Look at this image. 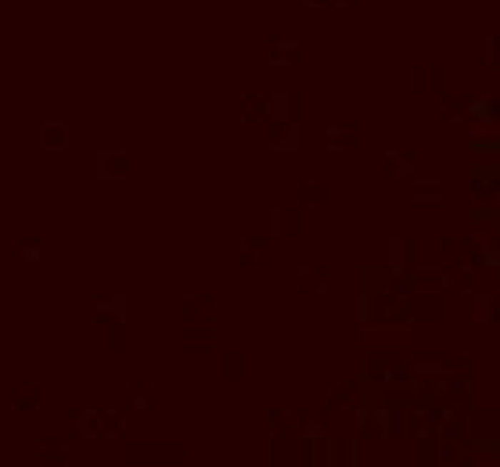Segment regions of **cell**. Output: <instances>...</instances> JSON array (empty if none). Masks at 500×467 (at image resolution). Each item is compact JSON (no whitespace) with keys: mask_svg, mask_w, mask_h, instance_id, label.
Here are the masks:
<instances>
[{"mask_svg":"<svg viewBox=\"0 0 500 467\" xmlns=\"http://www.w3.org/2000/svg\"><path fill=\"white\" fill-rule=\"evenodd\" d=\"M471 116H475V119H489V123H496V112H493V93H486V98H479V101L471 105Z\"/></svg>","mask_w":500,"mask_h":467,"instance_id":"obj_5","label":"cell"},{"mask_svg":"<svg viewBox=\"0 0 500 467\" xmlns=\"http://www.w3.org/2000/svg\"><path fill=\"white\" fill-rule=\"evenodd\" d=\"M471 220H475L479 227H486V223H489V230H496V209H489V212H482V209H471Z\"/></svg>","mask_w":500,"mask_h":467,"instance_id":"obj_6","label":"cell"},{"mask_svg":"<svg viewBox=\"0 0 500 467\" xmlns=\"http://www.w3.org/2000/svg\"><path fill=\"white\" fill-rule=\"evenodd\" d=\"M443 456H439V463H457V460H464L468 453H464V446L461 442H454V438H443Z\"/></svg>","mask_w":500,"mask_h":467,"instance_id":"obj_4","label":"cell"},{"mask_svg":"<svg viewBox=\"0 0 500 467\" xmlns=\"http://www.w3.org/2000/svg\"><path fill=\"white\" fill-rule=\"evenodd\" d=\"M97 162H101V169H97V173H101L105 180H109V176L123 180V176L130 173V155H126V151H101V155H97Z\"/></svg>","mask_w":500,"mask_h":467,"instance_id":"obj_2","label":"cell"},{"mask_svg":"<svg viewBox=\"0 0 500 467\" xmlns=\"http://www.w3.org/2000/svg\"><path fill=\"white\" fill-rule=\"evenodd\" d=\"M22 259H29V262H36V259H40V248H36V245H29V248H22Z\"/></svg>","mask_w":500,"mask_h":467,"instance_id":"obj_7","label":"cell"},{"mask_svg":"<svg viewBox=\"0 0 500 467\" xmlns=\"http://www.w3.org/2000/svg\"><path fill=\"white\" fill-rule=\"evenodd\" d=\"M496 195V162H475L471 165V195L482 198V195Z\"/></svg>","mask_w":500,"mask_h":467,"instance_id":"obj_1","label":"cell"},{"mask_svg":"<svg viewBox=\"0 0 500 467\" xmlns=\"http://www.w3.org/2000/svg\"><path fill=\"white\" fill-rule=\"evenodd\" d=\"M40 148L44 151H65L69 148V126L65 123H44L40 126Z\"/></svg>","mask_w":500,"mask_h":467,"instance_id":"obj_3","label":"cell"}]
</instances>
